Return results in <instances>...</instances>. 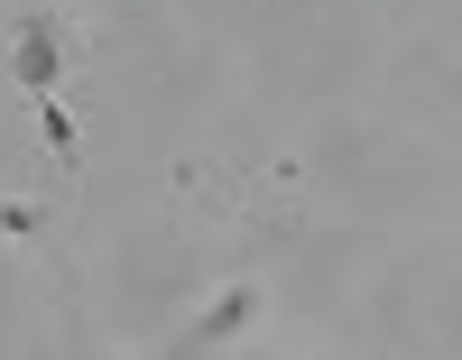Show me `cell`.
<instances>
[{"label":"cell","instance_id":"obj_1","mask_svg":"<svg viewBox=\"0 0 462 360\" xmlns=\"http://www.w3.org/2000/svg\"><path fill=\"white\" fill-rule=\"evenodd\" d=\"M19 74H28L37 93L56 84V28H47V19H37V28H19Z\"/></svg>","mask_w":462,"mask_h":360}]
</instances>
